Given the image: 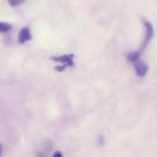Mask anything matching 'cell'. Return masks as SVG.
Here are the masks:
<instances>
[{
    "mask_svg": "<svg viewBox=\"0 0 157 157\" xmlns=\"http://www.w3.org/2000/svg\"><path fill=\"white\" fill-rule=\"evenodd\" d=\"M142 21L143 23H144V26H145L146 35H145V38H144V42H143L142 46L140 47V50L137 51L140 55L141 53H142L143 51H144V49L147 48V46L148 45L150 41H151L152 38H153V35H154V29H153V25H152L151 23H150L149 21H147V19H145V18H142Z\"/></svg>",
    "mask_w": 157,
    "mask_h": 157,
    "instance_id": "cell-1",
    "label": "cell"
},
{
    "mask_svg": "<svg viewBox=\"0 0 157 157\" xmlns=\"http://www.w3.org/2000/svg\"><path fill=\"white\" fill-rule=\"evenodd\" d=\"M133 64L134 65L135 71H136V75L139 77L145 76L146 74L147 73L149 70V66L147 65V63L142 61L140 58H138L136 61H133Z\"/></svg>",
    "mask_w": 157,
    "mask_h": 157,
    "instance_id": "cell-2",
    "label": "cell"
},
{
    "mask_svg": "<svg viewBox=\"0 0 157 157\" xmlns=\"http://www.w3.org/2000/svg\"><path fill=\"white\" fill-rule=\"evenodd\" d=\"M74 56L75 55L73 54H69V55H63L61 56L51 57V59L55 62L61 63L63 65H65L66 67H73Z\"/></svg>",
    "mask_w": 157,
    "mask_h": 157,
    "instance_id": "cell-3",
    "label": "cell"
},
{
    "mask_svg": "<svg viewBox=\"0 0 157 157\" xmlns=\"http://www.w3.org/2000/svg\"><path fill=\"white\" fill-rule=\"evenodd\" d=\"M32 39V35L30 29L29 27H24L20 30L18 36V41L19 44H25L26 41H31Z\"/></svg>",
    "mask_w": 157,
    "mask_h": 157,
    "instance_id": "cell-4",
    "label": "cell"
},
{
    "mask_svg": "<svg viewBox=\"0 0 157 157\" xmlns=\"http://www.w3.org/2000/svg\"><path fill=\"white\" fill-rule=\"evenodd\" d=\"M140 54L137 51H136V52H130V53L127 55V60H128L129 61H130V62L133 63V61H136V59L140 58Z\"/></svg>",
    "mask_w": 157,
    "mask_h": 157,
    "instance_id": "cell-5",
    "label": "cell"
},
{
    "mask_svg": "<svg viewBox=\"0 0 157 157\" xmlns=\"http://www.w3.org/2000/svg\"><path fill=\"white\" fill-rule=\"evenodd\" d=\"M12 26L9 23L0 22V32L1 33H6L12 29Z\"/></svg>",
    "mask_w": 157,
    "mask_h": 157,
    "instance_id": "cell-6",
    "label": "cell"
},
{
    "mask_svg": "<svg viewBox=\"0 0 157 157\" xmlns=\"http://www.w3.org/2000/svg\"><path fill=\"white\" fill-rule=\"evenodd\" d=\"M9 5L11 6H20V5L23 4L25 2V0H8Z\"/></svg>",
    "mask_w": 157,
    "mask_h": 157,
    "instance_id": "cell-7",
    "label": "cell"
},
{
    "mask_svg": "<svg viewBox=\"0 0 157 157\" xmlns=\"http://www.w3.org/2000/svg\"><path fill=\"white\" fill-rule=\"evenodd\" d=\"M66 66L65 65H61V66H57L56 67H55V70L57 71H58V72H62V71H64V70H65L66 69Z\"/></svg>",
    "mask_w": 157,
    "mask_h": 157,
    "instance_id": "cell-8",
    "label": "cell"
},
{
    "mask_svg": "<svg viewBox=\"0 0 157 157\" xmlns=\"http://www.w3.org/2000/svg\"><path fill=\"white\" fill-rule=\"evenodd\" d=\"M53 157H63V155L60 151H57L54 153Z\"/></svg>",
    "mask_w": 157,
    "mask_h": 157,
    "instance_id": "cell-9",
    "label": "cell"
},
{
    "mask_svg": "<svg viewBox=\"0 0 157 157\" xmlns=\"http://www.w3.org/2000/svg\"><path fill=\"white\" fill-rule=\"evenodd\" d=\"M99 142H100V144H101V145H103V144H104V136H100Z\"/></svg>",
    "mask_w": 157,
    "mask_h": 157,
    "instance_id": "cell-10",
    "label": "cell"
},
{
    "mask_svg": "<svg viewBox=\"0 0 157 157\" xmlns=\"http://www.w3.org/2000/svg\"><path fill=\"white\" fill-rule=\"evenodd\" d=\"M1 153H2V146L0 145V156H1Z\"/></svg>",
    "mask_w": 157,
    "mask_h": 157,
    "instance_id": "cell-11",
    "label": "cell"
}]
</instances>
